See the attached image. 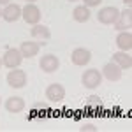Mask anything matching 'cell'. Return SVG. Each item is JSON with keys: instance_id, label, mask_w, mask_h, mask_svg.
<instances>
[{"instance_id": "6da1fadb", "label": "cell", "mask_w": 132, "mask_h": 132, "mask_svg": "<svg viewBox=\"0 0 132 132\" xmlns=\"http://www.w3.org/2000/svg\"><path fill=\"white\" fill-rule=\"evenodd\" d=\"M81 83H83L85 88H90V90L97 88V86L102 83L101 71H97V69H88V71H85L83 76H81Z\"/></svg>"}, {"instance_id": "7a4b0ae2", "label": "cell", "mask_w": 132, "mask_h": 132, "mask_svg": "<svg viewBox=\"0 0 132 132\" xmlns=\"http://www.w3.org/2000/svg\"><path fill=\"white\" fill-rule=\"evenodd\" d=\"M21 62H23V55L20 53V50H16V48H11L4 53V58H2V65H5V67H9V69H16V67H20Z\"/></svg>"}, {"instance_id": "3957f363", "label": "cell", "mask_w": 132, "mask_h": 132, "mask_svg": "<svg viewBox=\"0 0 132 132\" xmlns=\"http://www.w3.org/2000/svg\"><path fill=\"white\" fill-rule=\"evenodd\" d=\"M120 16V11L116 9L114 5H109V7H102L99 12H97V20L102 25H113L114 21L118 20Z\"/></svg>"}, {"instance_id": "277c9868", "label": "cell", "mask_w": 132, "mask_h": 132, "mask_svg": "<svg viewBox=\"0 0 132 132\" xmlns=\"http://www.w3.org/2000/svg\"><path fill=\"white\" fill-rule=\"evenodd\" d=\"M21 18L27 21L28 25H37L41 21V9L35 4H27L21 9Z\"/></svg>"}, {"instance_id": "5b68a950", "label": "cell", "mask_w": 132, "mask_h": 132, "mask_svg": "<svg viewBox=\"0 0 132 132\" xmlns=\"http://www.w3.org/2000/svg\"><path fill=\"white\" fill-rule=\"evenodd\" d=\"M7 85L11 88H23L27 85V72L21 71V69H12L7 74Z\"/></svg>"}, {"instance_id": "8992f818", "label": "cell", "mask_w": 132, "mask_h": 132, "mask_svg": "<svg viewBox=\"0 0 132 132\" xmlns=\"http://www.w3.org/2000/svg\"><path fill=\"white\" fill-rule=\"evenodd\" d=\"M92 60V51L86 48H76L71 53V62L78 67H85L86 63H90Z\"/></svg>"}, {"instance_id": "52a82bcc", "label": "cell", "mask_w": 132, "mask_h": 132, "mask_svg": "<svg viewBox=\"0 0 132 132\" xmlns=\"http://www.w3.org/2000/svg\"><path fill=\"white\" fill-rule=\"evenodd\" d=\"M46 99H50L51 102H60L65 99V88L58 85V83H51L46 88Z\"/></svg>"}, {"instance_id": "ba28073f", "label": "cell", "mask_w": 132, "mask_h": 132, "mask_svg": "<svg viewBox=\"0 0 132 132\" xmlns=\"http://www.w3.org/2000/svg\"><path fill=\"white\" fill-rule=\"evenodd\" d=\"M2 18L7 21V23H14L21 18V7L18 4H7L4 9H2Z\"/></svg>"}, {"instance_id": "9c48e42d", "label": "cell", "mask_w": 132, "mask_h": 132, "mask_svg": "<svg viewBox=\"0 0 132 132\" xmlns=\"http://www.w3.org/2000/svg\"><path fill=\"white\" fill-rule=\"evenodd\" d=\"M39 67L44 72H55V71H58V67H60V60L55 55H44L39 60Z\"/></svg>"}, {"instance_id": "30bf717a", "label": "cell", "mask_w": 132, "mask_h": 132, "mask_svg": "<svg viewBox=\"0 0 132 132\" xmlns=\"http://www.w3.org/2000/svg\"><path fill=\"white\" fill-rule=\"evenodd\" d=\"M101 74L106 78V79H109V81H120V79H122V69H120L114 62L106 63V65L102 67Z\"/></svg>"}, {"instance_id": "8fae6325", "label": "cell", "mask_w": 132, "mask_h": 132, "mask_svg": "<svg viewBox=\"0 0 132 132\" xmlns=\"http://www.w3.org/2000/svg\"><path fill=\"white\" fill-rule=\"evenodd\" d=\"M113 25H114L116 30H120V32H123L125 28L129 30L132 27V11H130V7H127L125 11H122L120 16H118V20L114 21Z\"/></svg>"}, {"instance_id": "7c38bea8", "label": "cell", "mask_w": 132, "mask_h": 132, "mask_svg": "<svg viewBox=\"0 0 132 132\" xmlns=\"http://www.w3.org/2000/svg\"><path fill=\"white\" fill-rule=\"evenodd\" d=\"M39 50H41V44L39 42H34V41H25V42H21V46H20V53L23 55V58L35 56L39 53Z\"/></svg>"}, {"instance_id": "4fadbf2b", "label": "cell", "mask_w": 132, "mask_h": 132, "mask_svg": "<svg viewBox=\"0 0 132 132\" xmlns=\"http://www.w3.org/2000/svg\"><path fill=\"white\" fill-rule=\"evenodd\" d=\"M113 62L120 69H130L132 67V56L129 55V51H116V53H113Z\"/></svg>"}, {"instance_id": "5bb4252c", "label": "cell", "mask_w": 132, "mask_h": 132, "mask_svg": "<svg viewBox=\"0 0 132 132\" xmlns=\"http://www.w3.org/2000/svg\"><path fill=\"white\" fill-rule=\"evenodd\" d=\"M116 46L122 51H130L132 50V34L129 30H123L116 37Z\"/></svg>"}, {"instance_id": "9a60e30c", "label": "cell", "mask_w": 132, "mask_h": 132, "mask_svg": "<svg viewBox=\"0 0 132 132\" xmlns=\"http://www.w3.org/2000/svg\"><path fill=\"white\" fill-rule=\"evenodd\" d=\"M90 7H86V5H78V7H74L72 11V18L74 21H78V23H86V21L90 20Z\"/></svg>"}, {"instance_id": "2e32d148", "label": "cell", "mask_w": 132, "mask_h": 132, "mask_svg": "<svg viewBox=\"0 0 132 132\" xmlns=\"http://www.w3.org/2000/svg\"><path fill=\"white\" fill-rule=\"evenodd\" d=\"M5 109L9 113H21L25 109V101L21 97H9L5 101Z\"/></svg>"}, {"instance_id": "e0dca14e", "label": "cell", "mask_w": 132, "mask_h": 132, "mask_svg": "<svg viewBox=\"0 0 132 132\" xmlns=\"http://www.w3.org/2000/svg\"><path fill=\"white\" fill-rule=\"evenodd\" d=\"M30 35L34 37V39H41V41H48L51 37V32L48 27H44V25H34L32 27V30H30Z\"/></svg>"}, {"instance_id": "ac0fdd59", "label": "cell", "mask_w": 132, "mask_h": 132, "mask_svg": "<svg viewBox=\"0 0 132 132\" xmlns=\"http://www.w3.org/2000/svg\"><path fill=\"white\" fill-rule=\"evenodd\" d=\"M79 130H81V132H95L97 129H95L93 123H83L81 127H79Z\"/></svg>"}, {"instance_id": "d6986e66", "label": "cell", "mask_w": 132, "mask_h": 132, "mask_svg": "<svg viewBox=\"0 0 132 132\" xmlns=\"http://www.w3.org/2000/svg\"><path fill=\"white\" fill-rule=\"evenodd\" d=\"M86 106H101V99L97 95H92V97H88V101H86Z\"/></svg>"}, {"instance_id": "ffe728a7", "label": "cell", "mask_w": 132, "mask_h": 132, "mask_svg": "<svg viewBox=\"0 0 132 132\" xmlns=\"http://www.w3.org/2000/svg\"><path fill=\"white\" fill-rule=\"evenodd\" d=\"M83 2H85L83 5H86V7H97L102 0H83Z\"/></svg>"}, {"instance_id": "44dd1931", "label": "cell", "mask_w": 132, "mask_h": 132, "mask_svg": "<svg viewBox=\"0 0 132 132\" xmlns=\"http://www.w3.org/2000/svg\"><path fill=\"white\" fill-rule=\"evenodd\" d=\"M7 4H11V0H0V5H7Z\"/></svg>"}, {"instance_id": "7402d4cb", "label": "cell", "mask_w": 132, "mask_h": 132, "mask_svg": "<svg viewBox=\"0 0 132 132\" xmlns=\"http://www.w3.org/2000/svg\"><path fill=\"white\" fill-rule=\"evenodd\" d=\"M123 4L127 5V7H130V4H132V0H123Z\"/></svg>"}, {"instance_id": "603a6c76", "label": "cell", "mask_w": 132, "mask_h": 132, "mask_svg": "<svg viewBox=\"0 0 132 132\" xmlns=\"http://www.w3.org/2000/svg\"><path fill=\"white\" fill-rule=\"evenodd\" d=\"M27 2H28V4H34V2H35V0H27Z\"/></svg>"}, {"instance_id": "cb8c5ba5", "label": "cell", "mask_w": 132, "mask_h": 132, "mask_svg": "<svg viewBox=\"0 0 132 132\" xmlns=\"http://www.w3.org/2000/svg\"><path fill=\"white\" fill-rule=\"evenodd\" d=\"M0 18H2V9H0Z\"/></svg>"}, {"instance_id": "d4e9b609", "label": "cell", "mask_w": 132, "mask_h": 132, "mask_svg": "<svg viewBox=\"0 0 132 132\" xmlns=\"http://www.w3.org/2000/svg\"><path fill=\"white\" fill-rule=\"evenodd\" d=\"M69 2H76V0H69Z\"/></svg>"}, {"instance_id": "484cf974", "label": "cell", "mask_w": 132, "mask_h": 132, "mask_svg": "<svg viewBox=\"0 0 132 132\" xmlns=\"http://www.w3.org/2000/svg\"><path fill=\"white\" fill-rule=\"evenodd\" d=\"M0 65H2V60H0Z\"/></svg>"}]
</instances>
